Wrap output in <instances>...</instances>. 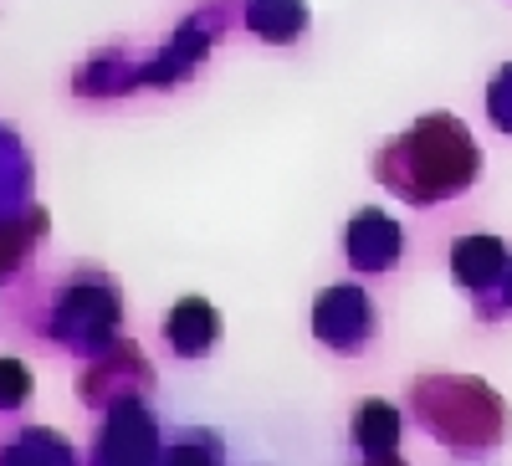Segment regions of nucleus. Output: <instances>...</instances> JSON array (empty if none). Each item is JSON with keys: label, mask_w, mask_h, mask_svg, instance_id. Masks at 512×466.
<instances>
[{"label": "nucleus", "mask_w": 512, "mask_h": 466, "mask_svg": "<svg viewBox=\"0 0 512 466\" xmlns=\"http://www.w3.org/2000/svg\"><path fill=\"white\" fill-rule=\"evenodd\" d=\"M477 164L482 159H477V144L466 139V129L456 118L436 113L384 149L374 159V175L390 190H400L405 200L425 205V200H446V195L466 190L477 180Z\"/></svg>", "instance_id": "obj_1"}, {"label": "nucleus", "mask_w": 512, "mask_h": 466, "mask_svg": "<svg viewBox=\"0 0 512 466\" xmlns=\"http://www.w3.org/2000/svg\"><path fill=\"white\" fill-rule=\"evenodd\" d=\"M210 333H216V318H210V308L195 303V298L185 308L169 313V338H175L180 354H205L210 349Z\"/></svg>", "instance_id": "obj_2"}, {"label": "nucleus", "mask_w": 512, "mask_h": 466, "mask_svg": "<svg viewBox=\"0 0 512 466\" xmlns=\"http://www.w3.org/2000/svg\"><path fill=\"white\" fill-rule=\"evenodd\" d=\"M364 431H359V441L369 446V451H390L395 446V431H400V415L390 410V405H364Z\"/></svg>", "instance_id": "obj_3"}]
</instances>
